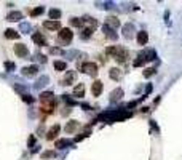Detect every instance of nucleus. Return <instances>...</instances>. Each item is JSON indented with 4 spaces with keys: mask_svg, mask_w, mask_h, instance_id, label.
I'll return each instance as SVG.
<instances>
[{
    "mask_svg": "<svg viewBox=\"0 0 182 160\" xmlns=\"http://www.w3.org/2000/svg\"><path fill=\"white\" fill-rule=\"evenodd\" d=\"M106 26H109V27H114V29H115V27H118V26H120V21H118L115 16H109V18L106 19Z\"/></svg>",
    "mask_w": 182,
    "mask_h": 160,
    "instance_id": "a211bd4d",
    "label": "nucleus"
},
{
    "mask_svg": "<svg viewBox=\"0 0 182 160\" xmlns=\"http://www.w3.org/2000/svg\"><path fill=\"white\" fill-rule=\"evenodd\" d=\"M72 37H74V32L71 29H61L58 34V42L62 45H67L69 42L72 40Z\"/></svg>",
    "mask_w": 182,
    "mask_h": 160,
    "instance_id": "f257e3e1",
    "label": "nucleus"
},
{
    "mask_svg": "<svg viewBox=\"0 0 182 160\" xmlns=\"http://www.w3.org/2000/svg\"><path fill=\"white\" fill-rule=\"evenodd\" d=\"M109 75H110V79H114V80H120L122 77V71L118 67H112L110 71H109Z\"/></svg>",
    "mask_w": 182,
    "mask_h": 160,
    "instance_id": "f3484780",
    "label": "nucleus"
},
{
    "mask_svg": "<svg viewBox=\"0 0 182 160\" xmlns=\"http://www.w3.org/2000/svg\"><path fill=\"white\" fill-rule=\"evenodd\" d=\"M32 40H34V42H35V43H37V45H45V43H46V40H45V37H43V35H42V34H38V32H35V34H34V35H32Z\"/></svg>",
    "mask_w": 182,
    "mask_h": 160,
    "instance_id": "aec40b11",
    "label": "nucleus"
},
{
    "mask_svg": "<svg viewBox=\"0 0 182 160\" xmlns=\"http://www.w3.org/2000/svg\"><path fill=\"white\" fill-rule=\"evenodd\" d=\"M59 130H61V127H59L58 123L53 125V127H51L50 130H48V133H46V140H48V141H53L54 138H56V135L59 133Z\"/></svg>",
    "mask_w": 182,
    "mask_h": 160,
    "instance_id": "0eeeda50",
    "label": "nucleus"
},
{
    "mask_svg": "<svg viewBox=\"0 0 182 160\" xmlns=\"http://www.w3.org/2000/svg\"><path fill=\"white\" fill-rule=\"evenodd\" d=\"M91 34H93V29H88V27H86V29H83V32L80 34V35L83 39H88V37H91Z\"/></svg>",
    "mask_w": 182,
    "mask_h": 160,
    "instance_id": "c756f323",
    "label": "nucleus"
},
{
    "mask_svg": "<svg viewBox=\"0 0 182 160\" xmlns=\"http://www.w3.org/2000/svg\"><path fill=\"white\" fill-rule=\"evenodd\" d=\"M66 67H67V64L64 61H54V69L56 71H66Z\"/></svg>",
    "mask_w": 182,
    "mask_h": 160,
    "instance_id": "a878e982",
    "label": "nucleus"
},
{
    "mask_svg": "<svg viewBox=\"0 0 182 160\" xmlns=\"http://www.w3.org/2000/svg\"><path fill=\"white\" fill-rule=\"evenodd\" d=\"M83 24H88V29H96V27H97V21L94 18L86 16V18H83Z\"/></svg>",
    "mask_w": 182,
    "mask_h": 160,
    "instance_id": "dca6fc26",
    "label": "nucleus"
},
{
    "mask_svg": "<svg viewBox=\"0 0 182 160\" xmlns=\"http://www.w3.org/2000/svg\"><path fill=\"white\" fill-rule=\"evenodd\" d=\"M54 107H56V104H42L40 110H42V114H51Z\"/></svg>",
    "mask_w": 182,
    "mask_h": 160,
    "instance_id": "6ab92c4d",
    "label": "nucleus"
},
{
    "mask_svg": "<svg viewBox=\"0 0 182 160\" xmlns=\"http://www.w3.org/2000/svg\"><path fill=\"white\" fill-rule=\"evenodd\" d=\"M27 143H29V146H32L34 143H35V138H34V136H31V138H29V141H27Z\"/></svg>",
    "mask_w": 182,
    "mask_h": 160,
    "instance_id": "473e14b6",
    "label": "nucleus"
},
{
    "mask_svg": "<svg viewBox=\"0 0 182 160\" xmlns=\"http://www.w3.org/2000/svg\"><path fill=\"white\" fill-rule=\"evenodd\" d=\"M131 32H133V26H131V24H126V26L123 27V35L126 37V39H131V37H133Z\"/></svg>",
    "mask_w": 182,
    "mask_h": 160,
    "instance_id": "5701e85b",
    "label": "nucleus"
},
{
    "mask_svg": "<svg viewBox=\"0 0 182 160\" xmlns=\"http://www.w3.org/2000/svg\"><path fill=\"white\" fill-rule=\"evenodd\" d=\"M23 99L26 101V102H34V98H32V96H29V95H23Z\"/></svg>",
    "mask_w": 182,
    "mask_h": 160,
    "instance_id": "2f4dec72",
    "label": "nucleus"
},
{
    "mask_svg": "<svg viewBox=\"0 0 182 160\" xmlns=\"http://www.w3.org/2000/svg\"><path fill=\"white\" fill-rule=\"evenodd\" d=\"M123 96V90L122 88H117V90H114V91L110 93V101L112 102H115V101H118Z\"/></svg>",
    "mask_w": 182,
    "mask_h": 160,
    "instance_id": "2eb2a0df",
    "label": "nucleus"
},
{
    "mask_svg": "<svg viewBox=\"0 0 182 160\" xmlns=\"http://www.w3.org/2000/svg\"><path fill=\"white\" fill-rule=\"evenodd\" d=\"M43 27L48 31H58V29H61V23L59 21H45Z\"/></svg>",
    "mask_w": 182,
    "mask_h": 160,
    "instance_id": "1a4fd4ad",
    "label": "nucleus"
},
{
    "mask_svg": "<svg viewBox=\"0 0 182 160\" xmlns=\"http://www.w3.org/2000/svg\"><path fill=\"white\" fill-rule=\"evenodd\" d=\"M50 18H51V21H58L61 18V10H56V8L50 10Z\"/></svg>",
    "mask_w": 182,
    "mask_h": 160,
    "instance_id": "b1692460",
    "label": "nucleus"
},
{
    "mask_svg": "<svg viewBox=\"0 0 182 160\" xmlns=\"http://www.w3.org/2000/svg\"><path fill=\"white\" fill-rule=\"evenodd\" d=\"M72 141H69V140H58L56 141V147L58 149H62V147H66V146H71Z\"/></svg>",
    "mask_w": 182,
    "mask_h": 160,
    "instance_id": "393cba45",
    "label": "nucleus"
},
{
    "mask_svg": "<svg viewBox=\"0 0 182 160\" xmlns=\"http://www.w3.org/2000/svg\"><path fill=\"white\" fill-rule=\"evenodd\" d=\"M71 24L75 26V27H82L83 26V19L82 18H72L71 19Z\"/></svg>",
    "mask_w": 182,
    "mask_h": 160,
    "instance_id": "cd10ccee",
    "label": "nucleus"
},
{
    "mask_svg": "<svg viewBox=\"0 0 182 160\" xmlns=\"http://www.w3.org/2000/svg\"><path fill=\"white\" fill-rule=\"evenodd\" d=\"M43 11H45V8H43V6H37V8H34V10L31 11V16H32V18H35V16L42 15Z\"/></svg>",
    "mask_w": 182,
    "mask_h": 160,
    "instance_id": "bb28decb",
    "label": "nucleus"
},
{
    "mask_svg": "<svg viewBox=\"0 0 182 160\" xmlns=\"http://www.w3.org/2000/svg\"><path fill=\"white\" fill-rule=\"evenodd\" d=\"M136 39H137V43L139 45H147V42H149V34H147L145 31H139Z\"/></svg>",
    "mask_w": 182,
    "mask_h": 160,
    "instance_id": "9b49d317",
    "label": "nucleus"
},
{
    "mask_svg": "<svg viewBox=\"0 0 182 160\" xmlns=\"http://www.w3.org/2000/svg\"><path fill=\"white\" fill-rule=\"evenodd\" d=\"M80 69H82V72H85L88 75H94L97 74V64L96 62H85V64H80Z\"/></svg>",
    "mask_w": 182,
    "mask_h": 160,
    "instance_id": "f03ea898",
    "label": "nucleus"
},
{
    "mask_svg": "<svg viewBox=\"0 0 182 160\" xmlns=\"http://www.w3.org/2000/svg\"><path fill=\"white\" fill-rule=\"evenodd\" d=\"M102 90H104L102 82L101 80H94L93 85H91V93H93V96H99L102 93Z\"/></svg>",
    "mask_w": 182,
    "mask_h": 160,
    "instance_id": "423d86ee",
    "label": "nucleus"
},
{
    "mask_svg": "<svg viewBox=\"0 0 182 160\" xmlns=\"http://www.w3.org/2000/svg\"><path fill=\"white\" fill-rule=\"evenodd\" d=\"M21 18H23V15H21L19 11H11L6 15V21H10V23H15V21H19Z\"/></svg>",
    "mask_w": 182,
    "mask_h": 160,
    "instance_id": "ddd939ff",
    "label": "nucleus"
},
{
    "mask_svg": "<svg viewBox=\"0 0 182 160\" xmlns=\"http://www.w3.org/2000/svg\"><path fill=\"white\" fill-rule=\"evenodd\" d=\"M74 96H77V98L85 96V85H83V83H78V85L74 88Z\"/></svg>",
    "mask_w": 182,
    "mask_h": 160,
    "instance_id": "4468645a",
    "label": "nucleus"
},
{
    "mask_svg": "<svg viewBox=\"0 0 182 160\" xmlns=\"http://www.w3.org/2000/svg\"><path fill=\"white\" fill-rule=\"evenodd\" d=\"M153 74H155V69H153V67L145 69V71H144V77H150V75H153Z\"/></svg>",
    "mask_w": 182,
    "mask_h": 160,
    "instance_id": "7c9ffc66",
    "label": "nucleus"
},
{
    "mask_svg": "<svg viewBox=\"0 0 182 160\" xmlns=\"http://www.w3.org/2000/svg\"><path fill=\"white\" fill-rule=\"evenodd\" d=\"M128 50H125V48H122V47H117V53H115V59L118 61V62H126L128 61Z\"/></svg>",
    "mask_w": 182,
    "mask_h": 160,
    "instance_id": "7ed1b4c3",
    "label": "nucleus"
},
{
    "mask_svg": "<svg viewBox=\"0 0 182 160\" xmlns=\"http://www.w3.org/2000/svg\"><path fill=\"white\" fill-rule=\"evenodd\" d=\"M40 102L42 104H56V99H54V95L51 91H45L40 95Z\"/></svg>",
    "mask_w": 182,
    "mask_h": 160,
    "instance_id": "20e7f679",
    "label": "nucleus"
},
{
    "mask_svg": "<svg viewBox=\"0 0 182 160\" xmlns=\"http://www.w3.org/2000/svg\"><path fill=\"white\" fill-rule=\"evenodd\" d=\"M80 127V123L77 122V120H71V122H67V125H66V133H74V131Z\"/></svg>",
    "mask_w": 182,
    "mask_h": 160,
    "instance_id": "f8f14e48",
    "label": "nucleus"
},
{
    "mask_svg": "<svg viewBox=\"0 0 182 160\" xmlns=\"http://www.w3.org/2000/svg\"><path fill=\"white\" fill-rule=\"evenodd\" d=\"M37 72H38L37 66H27L23 69V75H26V77H34V75H37Z\"/></svg>",
    "mask_w": 182,
    "mask_h": 160,
    "instance_id": "9d476101",
    "label": "nucleus"
},
{
    "mask_svg": "<svg viewBox=\"0 0 182 160\" xmlns=\"http://www.w3.org/2000/svg\"><path fill=\"white\" fill-rule=\"evenodd\" d=\"M15 53H16L18 58H26L29 50H27V47L24 43H18V45H15Z\"/></svg>",
    "mask_w": 182,
    "mask_h": 160,
    "instance_id": "39448f33",
    "label": "nucleus"
},
{
    "mask_svg": "<svg viewBox=\"0 0 182 160\" xmlns=\"http://www.w3.org/2000/svg\"><path fill=\"white\" fill-rule=\"evenodd\" d=\"M18 37H19V34H18L16 31H13V29H6V31H5V39L13 40V39H18Z\"/></svg>",
    "mask_w": 182,
    "mask_h": 160,
    "instance_id": "412c9836",
    "label": "nucleus"
},
{
    "mask_svg": "<svg viewBox=\"0 0 182 160\" xmlns=\"http://www.w3.org/2000/svg\"><path fill=\"white\" fill-rule=\"evenodd\" d=\"M102 31L106 32V35H107L109 39H112V40H115V39H117V34H114V31H112L109 26H104V27H102Z\"/></svg>",
    "mask_w": 182,
    "mask_h": 160,
    "instance_id": "4be33fe9",
    "label": "nucleus"
},
{
    "mask_svg": "<svg viewBox=\"0 0 182 160\" xmlns=\"http://www.w3.org/2000/svg\"><path fill=\"white\" fill-rule=\"evenodd\" d=\"M75 80H77V72L75 71H69L66 74L64 80H62V85H71V83H74Z\"/></svg>",
    "mask_w": 182,
    "mask_h": 160,
    "instance_id": "6e6552de",
    "label": "nucleus"
},
{
    "mask_svg": "<svg viewBox=\"0 0 182 160\" xmlns=\"http://www.w3.org/2000/svg\"><path fill=\"white\" fill-rule=\"evenodd\" d=\"M54 155H56V154H54L53 151H46V152H43V154H42V158L46 160V158H53Z\"/></svg>",
    "mask_w": 182,
    "mask_h": 160,
    "instance_id": "c85d7f7f",
    "label": "nucleus"
},
{
    "mask_svg": "<svg viewBox=\"0 0 182 160\" xmlns=\"http://www.w3.org/2000/svg\"><path fill=\"white\" fill-rule=\"evenodd\" d=\"M6 67H8V69H13L15 66H13V62H6Z\"/></svg>",
    "mask_w": 182,
    "mask_h": 160,
    "instance_id": "72a5a7b5",
    "label": "nucleus"
}]
</instances>
